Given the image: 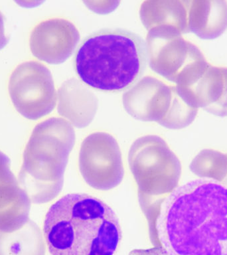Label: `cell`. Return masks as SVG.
I'll return each mask as SVG.
<instances>
[{
	"mask_svg": "<svg viewBox=\"0 0 227 255\" xmlns=\"http://www.w3.org/2000/svg\"><path fill=\"white\" fill-rule=\"evenodd\" d=\"M155 224L170 255H227V187L197 179L176 187L161 202Z\"/></svg>",
	"mask_w": 227,
	"mask_h": 255,
	"instance_id": "cell-1",
	"label": "cell"
},
{
	"mask_svg": "<svg viewBox=\"0 0 227 255\" xmlns=\"http://www.w3.org/2000/svg\"><path fill=\"white\" fill-rule=\"evenodd\" d=\"M121 236L113 209L85 193L61 197L44 221L43 237L51 255H114Z\"/></svg>",
	"mask_w": 227,
	"mask_h": 255,
	"instance_id": "cell-2",
	"label": "cell"
},
{
	"mask_svg": "<svg viewBox=\"0 0 227 255\" xmlns=\"http://www.w3.org/2000/svg\"><path fill=\"white\" fill-rule=\"evenodd\" d=\"M147 58L142 38L127 30L105 29L88 36L75 57V69L89 87L109 93L129 89L144 73Z\"/></svg>",
	"mask_w": 227,
	"mask_h": 255,
	"instance_id": "cell-3",
	"label": "cell"
},
{
	"mask_svg": "<svg viewBox=\"0 0 227 255\" xmlns=\"http://www.w3.org/2000/svg\"><path fill=\"white\" fill-rule=\"evenodd\" d=\"M75 140L73 127L61 118L45 120L33 129L17 179L32 203H47L59 194Z\"/></svg>",
	"mask_w": 227,
	"mask_h": 255,
	"instance_id": "cell-4",
	"label": "cell"
},
{
	"mask_svg": "<svg viewBox=\"0 0 227 255\" xmlns=\"http://www.w3.org/2000/svg\"><path fill=\"white\" fill-rule=\"evenodd\" d=\"M145 47L151 69L179 87L194 85L209 65L196 45L169 28L149 30Z\"/></svg>",
	"mask_w": 227,
	"mask_h": 255,
	"instance_id": "cell-5",
	"label": "cell"
},
{
	"mask_svg": "<svg viewBox=\"0 0 227 255\" xmlns=\"http://www.w3.org/2000/svg\"><path fill=\"white\" fill-rule=\"evenodd\" d=\"M8 89L18 113L31 121L49 115L57 103L51 73L39 62L27 61L18 65L10 77Z\"/></svg>",
	"mask_w": 227,
	"mask_h": 255,
	"instance_id": "cell-6",
	"label": "cell"
},
{
	"mask_svg": "<svg viewBox=\"0 0 227 255\" xmlns=\"http://www.w3.org/2000/svg\"><path fill=\"white\" fill-rule=\"evenodd\" d=\"M79 41V32L71 22L54 18L42 21L34 28L30 37V49L40 61L58 65L71 57Z\"/></svg>",
	"mask_w": 227,
	"mask_h": 255,
	"instance_id": "cell-7",
	"label": "cell"
},
{
	"mask_svg": "<svg viewBox=\"0 0 227 255\" xmlns=\"http://www.w3.org/2000/svg\"><path fill=\"white\" fill-rule=\"evenodd\" d=\"M175 90V86L145 77L123 94V107L135 119L160 124L171 109Z\"/></svg>",
	"mask_w": 227,
	"mask_h": 255,
	"instance_id": "cell-8",
	"label": "cell"
},
{
	"mask_svg": "<svg viewBox=\"0 0 227 255\" xmlns=\"http://www.w3.org/2000/svg\"><path fill=\"white\" fill-rule=\"evenodd\" d=\"M177 87L195 107L218 117H227V67L209 64L194 85Z\"/></svg>",
	"mask_w": 227,
	"mask_h": 255,
	"instance_id": "cell-9",
	"label": "cell"
},
{
	"mask_svg": "<svg viewBox=\"0 0 227 255\" xmlns=\"http://www.w3.org/2000/svg\"><path fill=\"white\" fill-rule=\"evenodd\" d=\"M57 111L75 127L91 124L98 109V99L82 82L76 79L64 82L57 93Z\"/></svg>",
	"mask_w": 227,
	"mask_h": 255,
	"instance_id": "cell-10",
	"label": "cell"
},
{
	"mask_svg": "<svg viewBox=\"0 0 227 255\" xmlns=\"http://www.w3.org/2000/svg\"><path fill=\"white\" fill-rule=\"evenodd\" d=\"M188 27L203 39L220 37L227 29V2L225 0L189 1Z\"/></svg>",
	"mask_w": 227,
	"mask_h": 255,
	"instance_id": "cell-11",
	"label": "cell"
},
{
	"mask_svg": "<svg viewBox=\"0 0 227 255\" xmlns=\"http://www.w3.org/2000/svg\"><path fill=\"white\" fill-rule=\"evenodd\" d=\"M189 1H145L141 4L139 15L145 29L163 27L177 33H189Z\"/></svg>",
	"mask_w": 227,
	"mask_h": 255,
	"instance_id": "cell-12",
	"label": "cell"
},
{
	"mask_svg": "<svg viewBox=\"0 0 227 255\" xmlns=\"http://www.w3.org/2000/svg\"><path fill=\"white\" fill-rule=\"evenodd\" d=\"M31 201L17 178L0 181V231L12 233L29 220Z\"/></svg>",
	"mask_w": 227,
	"mask_h": 255,
	"instance_id": "cell-13",
	"label": "cell"
},
{
	"mask_svg": "<svg viewBox=\"0 0 227 255\" xmlns=\"http://www.w3.org/2000/svg\"><path fill=\"white\" fill-rule=\"evenodd\" d=\"M45 252L41 229L30 219L14 232L0 231V255H45Z\"/></svg>",
	"mask_w": 227,
	"mask_h": 255,
	"instance_id": "cell-14",
	"label": "cell"
},
{
	"mask_svg": "<svg viewBox=\"0 0 227 255\" xmlns=\"http://www.w3.org/2000/svg\"><path fill=\"white\" fill-rule=\"evenodd\" d=\"M189 167L198 177L223 181L227 176V154L214 149H203L193 159Z\"/></svg>",
	"mask_w": 227,
	"mask_h": 255,
	"instance_id": "cell-15",
	"label": "cell"
},
{
	"mask_svg": "<svg viewBox=\"0 0 227 255\" xmlns=\"http://www.w3.org/2000/svg\"><path fill=\"white\" fill-rule=\"evenodd\" d=\"M92 11L99 14L111 13L118 6V1H84Z\"/></svg>",
	"mask_w": 227,
	"mask_h": 255,
	"instance_id": "cell-16",
	"label": "cell"
},
{
	"mask_svg": "<svg viewBox=\"0 0 227 255\" xmlns=\"http://www.w3.org/2000/svg\"><path fill=\"white\" fill-rule=\"evenodd\" d=\"M16 179L11 169V161L7 155L0 151V181Z\"/></svg>",
	"mask_w": 227,
	"mask_h": 255,
	"instance_id": "cell-17",
	"label": "cell"
},
{
	"mask_svg": "<svg viewBox=\"0 0 227 255\" xmlns=\"http://www.w3.org/2000/svg\"><path fill=\"white\" fill-rule=\"evenodd\" d=\"M127 255H170L162 247H156L146 249H134Z\"/></svg>",
	"mask_w": 227,
	"mask_h": 255,
	"instance_id": "cell-18",
	"label": "cell"
},
{
	"mask_svg": "<svg viewBox=\"0 0 227 255\" xmlns=\"http://www.w3.org/2000/svg\"><path fill=\"white\" fill-rule=\"evenodd\" d=\"M9 37L6 36L4 27V18L0 11V50L3 49L9 42Z\"/></svg>",
	"mask_w": 227,
	"mask_h": 255,
	"instance_id": "cell-19",
	"label": "cell"
}]
</instances>
